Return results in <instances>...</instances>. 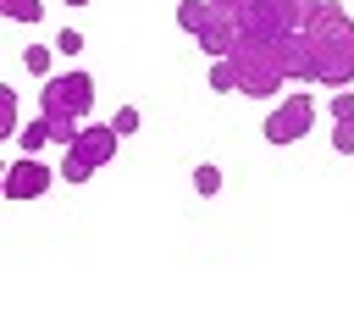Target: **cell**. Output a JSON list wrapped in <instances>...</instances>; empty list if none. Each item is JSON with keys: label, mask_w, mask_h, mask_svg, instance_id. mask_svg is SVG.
<instances>
[{"label": "cell", "mask_w": 354, "mask_h": 310, "mask_svg": "<svg viewBox=\"0 0 354 310\" xmlns=\"http://www.w3.org/2000/svg\"><path fill=\"white\" fill-rule=\"evenodd\" d=\"M0 17L6 22H44V6L39 0H0Z\"/></svg>", "instance_id": "8fae6325"}, {"label": "cell", "mask_w": 354, "mask_h": 310, "mask_svg": "<svg viewBox=\"0 0 354 310\" xmlns=\"http://www.w3.org/2000/svg\"><path fill=\"white\" fill-rule=\"evenodd\" d=\"M332 149L337 155H354V111L348 116H332Z\"/></svg>", "instance_id": "4fadbf2b"}, {"label": "cell", "mask_w": 354, "mask_h": 310, "mask_svg": "<svg viewBox=\"0 0 354 310\" xmlns=\"http://www.w3.org/2000/svg\"><path fill=\"white\" fill-rule=\"evenodd\" d=\"M66 6H88V0H66Z\"/></svg>", "instance_id": "ffe728a7"}, {"label": "cell", "mask_w": 354, "mask_h": 310, "mask_svg": "<svg viewBox=\"0 0 354 310\" xmlns=\"http://www.w3.org/2000/svg\"><path fill=\"white\" fill-rule=\"evenodd\" d=\"M210 89L216 94H238V72H232L227 55H210Z\"/></svg>", "instance_id": "30bf717a"}, {"label": "cell", "mask_w": 354, "mask_h": 310, "mask_svg": "<svg viewBox=\"0 0 354 310\" xmlns=\"http://www.w3.org/2000/svg\"><path fill=\"white\" fill-rule=\"evenodd\" d=\"M88 111H94V78H88L83 66L44 78V89H39V116L50 122V138H55L61 149L77 138V127L88 122Z\"/></svg>", "instance_id": "7a4b0ae2"}, {"label": "cell", "mask_w": 354, "mask_h": 310, "mask_svg": "<svg viewBox=\"0 0 354 310\" xmlns=\"http://www.w3.org/2000/svg\"><path fill=\"white\" fill-rule=\"evenodd\" d=\"M194 188H199V194H221V172H216L210 161H205V166H194Z\"/></svg>", "instance_id": "e0dca14e"}, {"label": "cell", "mask_w": 354, "mask_h": 310, "mask_svg": "<svg viewBox=\"0 0 354 310\" xmlns=\"http://www.w3.org/2000/svg\"><path fill=\"white\" fill-rule=\"evenodd\" d=\"M205 22H210V0H183V6H177V28H183L188 39H194Z\"/></svg>", "instance_id": "9c48e42d"}, {"label": "cell", "mask_w": 354, "mask_h": 310, "mask_svg": "<svg viewBox=\"0 0 354 310\" xmlns=\"http://www.w3.org/2000/svg\"><path fill=\"white\" fill-rule=\"evenodd\" d=\"M50 177H55V172L28 149V155H17V161L6 166V199H39V194L50 188Z\"/></svg>", "instance_id": "8992f818"}, {"label": "cell", "mask_w": 354, "mask_h": 310, "mask_svg": "<svg viewBox=\"0 0 354 310\" xmlns=\"http://www.w3.org/2000/svg\"><path fill=\"white\" fill-rule=\"evenodd\" d=\"M0 138H17V89H0Z\"/></svg>", "instance_id": "9a60e30c"}, {"label": "cell", "mask_w": 354, "mask_h": 310, "mask_svg": "<svg viewBox=\"0 0 354 310\" xmlns=\"http://www.w3.org/2000/svg\"><path fill=\"white\" fill-rule=\"evenodd\" d=\"M310 127H315V100H310V89H299V94L277 100V111H266V144H299Z\"/></svg>", "instance_id": "5b68a950"}, {"label": "cell", "mask_w": 354, "mask_h": 310, "mask_svg": "<svg viewBox=\"0 0 354 310\" xmlns=\"http://www.w3.org/2000/svg\"><path fill=\"white\" fill-rule=\"evenodd\" d=\"M321 0H249L243 11V33H260V39H282V33H299L310 22Z\"/></svg>", "instance_id": "277c9868"}, {"label": "cell", "mask_w": 354, "mask_h": 310, "mask_svg": "<svg viewBox=\"0 0 354 310\" xmlns=\"http://www.w3.org/2000/svg\"><path fill=\"white\" fill-rule=\"evenodd\" d=\"M227 61H232V72H238V94H243V100H271V94L288 83V66H282V44H277V39L243 33Z\"/></svg>", "instance_id": "3957f363"}, {"label": "cell", "mask_w": 354, "mask_h": 310, "mask_svg": "<svg viewBox=\"0 0 354 310\" xmlns=\"http://www.w3.org/2000/svg\"><path fill=\"white\" fill-rule=\"evenodd\" d=\"M61 177H66V183H88V177H94V166H88V161H77V155L66 149V155H61Z\"/></svg>", "instance_id": "2e32d148"}, {"label": "cell", "mask_w": 354, "mask_h": 310, "mask_svg": "<svg viewBox=\"0 0 354 310\" xmlns=\"http://www.w3.org/2000/svg\"><path fill=\"white\" fill-rule=\"evenodd\" d=\"M17 144H22V149H33V155H39V149H44V144H55V138H50V122H44V116H39V122H28V127H22V133H17Z\"/></svg>", "instance_id": "7c38bea8"}, {"label": "cell", "mask_w": 354, "mask_h": 310, "mask_svg": "<svg viewBox=\"0 0 354 310\" xmlns=\"http://www.w3.org/2000/svg\"><path fill=\"white\" fill-rule=\"evenodd\" d=\"M299 33L315 50V83L354 89V17H348V6L343 0H321Z\"/></svg>", "instance_id": "6da1fadb"}, {"label": "cell", "mask_w": 354, "mask_h": 310, "mask_svg": "<svg viewBox=\"0 0 354 310\" xmlns=\"http://www.w3.org/2000/svg\"><path fill=\"white\" fill-rule=\"evenodd\" d=\"M50 61H55V50H50V44H33V50H22V66H28L33 78H50Z\"/></svg>", "instance_id": "5bb4252c"}, {"label": "cell", "mask_w": 354, "mask_h": 310, "mask_svg": "<svg viewBox=\"0 0 354 310\" xmlns=\"http://www.w3.org/2000/svg\"><path fill=\"white\" fill-rule=\"evenodd\" d=\"M111 122H116V133H138V105H122Z\"/></svg>", "instance_id": "ac0fdd59"}, {"label": "cell", "mask_w": 354, "mask_h": 310, "mask_svg": "<svg viewBox=\"0 0 354 310\" xmlns=\"http://www.w3.org/2000/svg\"><path fill=\"white\" fill-rule=\"evenodd\" d=\"M55 50H61V55H77V50H83V33H77V28H66V33L55 39Z\"/></svg>", "instance_id": "d6986e66"}, {"label": "cell", "mask_w": 354, "mask_h": 310, "mask_svg": "<svg viewBox=\"0 0 354 310\" xmlns=\"http://www.w3.org/2000/svg\"><path fill=\"white\" fill-rule=\"evenodd\" d=\"M116 138H122V133H116V122H83V127H77V138H72L66 149H72L77 161H88V166L100 172V166H105V161L116 155Z\"/></svg>", "instance_id": "52a82bcc"}, {"label": "cell", "mask_w": 354, "mask_h": 310, "mask_svg": "<svg viewBox=\"0 0 354 310\" xmlns=\"http://www.w3.org/2000/svg\"><path fill=\"white\" fill-rule=\"evenodd\" d=\"M277 44H282L288 78H293V83H315V50H310V39H304V33H282Z\"/></svg>", "instance_id": "ba28073f"}]
</instances>
